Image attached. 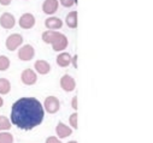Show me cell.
<instances>
[{"label":"cell","mask_w":153,"mask_h":143,"mask_svg":"<svg viewBox=\"0 0 153 143\" xmlns=\"http://www.w3.org/2000/svg\"><path fill=\"white\" fill-rule=\"evenodd\" d=\"M0 143H13V136L10 132H0Z\"/></svg>","instance_id":"obj_18"},{"label":"cell","mask_w":153,"mask_h":143,"mask_svg":"<svg viewBox=\"0 0 153 143\" xmlns=\"http://www.w3.org/2000/svg\"><path fill=\"white\" fill-rule=\"evenodd\" d=\"M11 90V83L6 78H0V94L6 95Z\"/></svg>","instance_id":"obj_16"},{"label":"cell","mask_w":153,"mask_h":143,"mask_svg":"<svg viewBox=\"0 0 153 143\" xmlns=\"http://www.w3.org/2000/svg\"><path fill=\"white\" fill-rule=\"evenodd\" d=\"M10 67V59L5 55H0V71H6Z\"/></svg>","instance_id":"obj_19"},{"label":"cell","mask_w":153,"mask_h":143,"mask_svg":"<svg viewBox=\"0 0 153 143\" xmlns=\"http://www.w3.org/2000/svg\"><path fill=\"white\" fill-rule=\"evenodd\" d=\"M46 143H62V142H60V139H58L57 137L51 136V137H48V138L46 139Z\"/></svg>","instance_id":"obj_22"},{"label":"cell","mask_w":153,"mask_h":143,"mask_svg":"<svg viewBox=\"0 0 153 143\" xmlns=\"http://www.w3.org/2000/svg\"><path fill=\"white\" fill-rule=\"evenodd\" d=\"M4 105V100H3V97L1 96H0V107H1Z\"/></svg>","instance_id":"obj_26"},{"label":"cell","mask_w":153,"mask_h":143,"mask_svg":"<svg viewBox=\"0 0 153 143\" xmlns=\"http://www.w3.org/2000/svg\"><path fill=\"white\" fill-rule=\"evenodd\" d=\"M65 23L71 29L77 28V12H76V11H71L70 13H68L66 19H65Z\"/></svg>","instance_id":"obj_15"},{"label":"cell","mask_w":153,"mask_h":143,"mask_svg":"<svg viewBox=\"0 0 153 143\" xmlns=\"http://www.w3.org/2000/svg\"><path fill=\"white\" fill-rule=\"evenodd\" d=\"M45 25L50 30H57V29H60L63 27V22L58 17H50L45 21Z\"/></svg>","instance_id":"obj_13"},{"label":"cell","mask_w":153,"mask_h":143,"mask_svg":"<svg viewBox=\"0 0 153 143\" xmlns=\"http://www.w3.org/2000/svg\"><path fill=\"white\" fill-rule=\"evenodd\" d=\"M42 40L46 43L52 45L53 49L56 52L64 51L68 47V39L64 34L57 31V30H47L42 34Z\"/></svg>","instance_id":"obj_2"},{"label":"cell","mask_w":153,"mask_h":143,"mask_svg":"<svg viewBox=\"0 0 153 143\" xmlns=\"http://www.w3.org/2000/svg\"><path fill=\"white\" fill-rule=\"evenodd\" d=\"M0 24H1V27L4 29H12L16 24V19H15L13 15L5 12L1 15V17H0Z\"/></svg>","instance_id":"obj_9"},{"label":"cell","mask_w":153,"mask_h":143,"mask_svg":"<svg viewBox=\"0 0 153 143\" xmlns=\"http://www.w3.org/2000/svg\"><path fill=\"white\" fill-rule=\"evenodd\" d=\"M76 3H77V0H60V4H62L64 7H71V6H74Z\"/></svg>","instance_id":"obj_21"},{"label":"cell","mask_w":153,"mask_h":143,"mask_svg":"<svg viewBox=\"0 0 153 143\" xmlns=\"http://www.w3.org/2000/svg\"><path fill=\"white\" fill-rule=\"evenodd\" d=\"M57 64L60 66V67H66L71 64V55L66 52H63L60 53L58 57H57Z\"/></svg>","instance_id":"obj_14"},{"label":"cell","mask_w":153,"mask_h":143,"mask_svg":"<svg viewBox=\"0 0 153 143\" xmlns=\"http://www.w3.org/2000/svg\"><path fill=\"white\" fill-rule=\"evenodd\" d=\"M44 117V106L35 97H22L12 105L11 120L19 129L31 130L42 123Z\"/></svg>","instance_id":"obj_1"},{"label":"cell","mask_w":153,"mask_h":143,"mask_svg":"<svg viewBox=\"0 0 153 143\" xmlns=\"http://www.w3.org/2000/svg\"><path fill=\"white\" fill-rule=\"evenodd\" d=\"M35 55V49L31 45H24L22 48L18 51V58L23 61H29L34 58Z\"/></svg>","instance_id":"obj_5"},{"label":"cell","mask_w":153,"mask_h":143,"mask_svg":"<svg viewBox=\"0 0 153 143\" xmlns=\"http://www.w3.org/2000/svg\"><path fill=\"white\" fill-rule=\"evenodd\" d=\"M68 143H77L76 141H70V142H68Z\"/></svg>","instance_id":"obj_27"},{"label":"cell","mask_w":153,"mask_h":143,"mask_svg":"<svg viewBox=\"0 0 153 143\" xmlns=\"http://www.w3.org/2000/svg\"><path fill=\"white\" fill-rule=\"evenodd\" d=\"M56 133L58 135L59 138H66L68 136H70L72 133V129L69 128L68 125H65L64 123H59L56 128Z\"/></svg>","instance_id":"obj_12"},{"label":"cell","mask_w":153,"mask_h":143,"mask_svg":"<svg viewBox=\"0 0 153 143\" xmlns=\"http://www.w3.org/2000/svg\"><path fill=\"white\" fill-rule=\"evenodd\" d=\"M35 25V17L31 13H24L19 18V27L22 29H31Z\"/></svg>","instance_id":"obj_8"},{"label":"cell","mask_w":153,"mask_h":143,"mask_svg":"<svg viewBox=\"0 0 153 143\" xmlns=\"http://www.w3.org/2000/svg\"><path fill=\"white\" fill-rule=\"evenodd\" d=\"M69 123H70V125H71V128L72 129H77V113H72L71 116H70V118H69Z\"/></svg>","instance_id":"obj_20"},{"label":"cell","mask_w":153,"mask_h":143,"mask_svg":"<svg viewBox=\"0 0 153 143\" xmlns=\"http://www.w3.org/2000/svg\"><path fill=\"white\" fill-rule=\"evenodd\" d=\"M71 106H72V108H74V110H77V107H79V106H77V97H76V96L72 99V101H71Z\"/></svg>","instance_id":"obj_23"},{"label":"cell","mask_w":153,"mask_h":143,"mask_svg":"<svg viewBox=\"0 0 153 143\" xmlns=\"http://www.w3.org/2000/svg\"><path fill=\"white\" fill-rule=\"evenodd\" d=\"M34 67L36 70V72L40 74V75H47L51 71V65L46 60H37V61H35Z\"/></svg>","instance_id":"obj_11"},{"label":"cell","mask_w":153,"mask_h":143,"mask_svg":"<svg viewBox=\"0 0 153 143\" xmlns=\"http://www.w3.org/2000/svg\"><path fill=\"white\" fill-rule=\"evenodd\" d=\"M12 0H0V5H3V6H7L11 4Z\"/></svg>","instance_id":"obj_24"},{"label":"cell","mask_w":153,"mask_h":143,"mask_svg":"<svg viewBox=\"0 0 153 143\" xmlns=\"http://www.w3.org/2000/svg\"><path fill=\"white\" fill-rule=\"evenodd\" d=\"M10 129H11L10 120L4 116H0V131H5V130H10Z\"/></svg>","instance_id":"obj_17"},{"label":"cell","mask_w":153,"mask_h":143,"mask_svg":"<svg viewBox=\"0 0 153 143\" xmlns=\"http://www.w3.org/2000/svg\"><path fill=\"white\" fill-rule=\"evenodd\" d=\"M58 6H59L58 0H45L42 4V11L46 15H53L57 12Z\"/></svg>","instance_id":"obj_10"},{"label":"cell","mask_w":153,"mask_h":143,"mask_svg":"<svg viewBox=\"0 0 153 143\" xmlns=\"http://www.w3.org/2000/svg\"><path fill=\"white\" fill-rule=\"evenodd\" d=\"M60 87L63 88V90L70 93V91H74V90H75L76 82H75V80H74L71 76L64 75V76L60 78Z\"/></svg>","instance_id":"obj_7"},{"label":"cell","mask_w":153,"mask_h":143,"mask_svg":"<svg viewBox=\"0 0 153 143\" xmlns=\"http://www.w3.org/2000/svg\"><path fill=\"white\" fill-rule=\"evenodd\" d=\"M44 107L48 113L54 114L60 108V102L56 96H48V97H46V100L44 102Z\"/></svg>","instance_id":"obj_3"},{"label":"cell","mask_w":153,"mask_h":143,"mask_svg":"<svg viewBox=\"0 0 153 143\" xmlns=\"http://www.w3.org/2000/svg\"><path fill=\"white\" fill-rule=\"evenodd\" d=\"M76 60H77V55H75L74 58H71V61H72L74 66H75V67H77V64H76Z\"/></svg>","instance_id":"obj_25"},{"label":"cell","mask_w":153,"mask_h":143,"mask_svg":"<svg viewBox=\"0 0 153 143\" xmlns=\"http://www.w3.org/2000/svg\"><path fill=\"white\" fill-rule=\"evenodd\" d=\"M23 42V38H22V35L19 34H12L10 35V36L7 38L6 40V48L9 51H16Z\"/></svg>","instance_id":"obj_4"},{"label":"cell","mask_w":153,"mask_h":143,"mask_svg":"<svg viewBox=\"0 0 153 143\" xmlns=\"http://www.w3.org/2000/svg\"><path fill=\"white\" fill-rule=\"evenodd\" d=\"M21 80L25 86H33L36 83L37 81V76L35 74V71L31 69H25L22 75H21Z\"/></svg>","instance_id":"obj_6"}]
</instances>
